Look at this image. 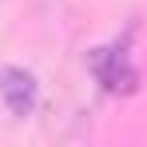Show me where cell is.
Returning a JSON list of instances; mask_svg holds the SVG:
<instances>
[{
  "instance_id": "1",
  "label": "cell",
  "mask_w": 147,
  "mask_h": 147,
  "mask_svg": "<svg viewBox=\"0 0 147 147\" xmlns=\"http://www.w3.org/2000/svg\"><path fill=\"white\" fill-rule=\"evenodd\" d=\"M0 99L12 115H28L36 107V80L24 68H0Z\"/></svg>"
},
{
  "instance_id": "2",
  "label": "cell",
  "mask_w": 147,
  "mask_h": 147,
  "mask_svg": "<svg viewBox=\"0 0 147 147\" xmlns=\"http://www.w3.org/2000/svg\"><path fill=\"white\" fill-rule=\"evenodd\" d=\"M96 72L107 92H131L135 88V68L123 60V52H103L96 60Z\"/></svg>"
}]
</instances>
